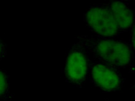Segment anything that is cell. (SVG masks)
<instances>
[{
  "instance_id": "obj_1",
  "label": "cell",
  "mask_w": 135,
  "mask_h": 101,
  "mask_svg": "<svg viewBox=\"0 0 135 101\" xmlns=\"http://www.w3.org/2000/svg\"><path fill=\"white\" fill-rule=\"evenodd\" d=\"M75 39L82 43L93 59L118 69L133 66L134 53L129 43L124 40L87 34L76 36Z\"/></svg>"
},
{
  "instance_id": "obj_2",
  "label": "cell",
  "mask_w": 135,
  "mask_h": 101,
  "mask_svg": "<svg viewBox=\"0 0 135 101\" xmlns=\"http://www.w3.org/2000/svg\"><path fill=\"white\" fill-rule=\"evenodd\" d=\"M91 59L84 45L75 39L67 53L64 70L65 79L74 87L81 88L89 79Z\"/></svg>"
},
{
  "instance_id": "obj_3",
  "label": "cell",
  "mask_w": 135,
  "mask_h": 101,
  "mask_svg": "<svg viewBox=\"0 0 135 101\" xmlns=\"http://www.w3.org/2000/svg\"><path fill=\"white\" fill-rule=\"evenodd\" d=\"M83 21L86 27L95 36L116 38L121 34L106 3L90 5L85 12Z\"/></svg>"
},
{
  "instance_id": "obj_4",
  "label": "cell",
  "mask_w": 135,
  "mask_h": 101,
  "mask_svg": "<svg viewBox=\"0 0 135 101\" xmlns=\"http://www.w3.org/2000/svg\"><path fill=\"white\" fill-rule=\"evenodd\" d=\"M89 79L93 86L104 92L120 91L124 84V78L118 69L95 59H91Z\"/></svg>"
},
{
  "instance_id": "obj_5",
  "label": "cell",
  "mask_w": 135,
  "mask_h": 101,
  "mask_svg": "<svg viewBox=\"0 0 135 101\" xmlns=\"http://www.w3.org/2000/svg\"><path fill=\"white\" fill-rule=\"evenodd\" d=\"M108 5L114 20L121 33L129 30L135 23L134 11L125 1L122 0H109Z\"/></svg>"
},
{
  "instance_id": "obj_6",
  "label": "cell",
  "mask_w": 135,
  "mask_h": 101,
  "mask_svg": "<svg viewBox=\"0 0 135 101\" xmlns=\"http://www.w3.org/2000/svg\"><path fill=\"white\" fill-rule=\"evenodd\" d=\"M0 98L3 101L11 100L13 96L10 92L9 77L5 70L1 69L0 72Z\"/></svg>"
},
{
  "instance_id": "obj_7",
  "label": "cell",
  "mask_w": 135,
  "mask_h": 101,
  "mask_svg": "<svg viewBox=\"0 0 135 101\" xmlns=\"http://www.w3.org/2000/svg\"><path fill=\"white\" fill-rule=\"evenodd\" d=\"M129 45L133 52L135 53V23L131 29L130 39H129Z\"/></svg>"
},
{
  "instance_id": "obj_8",
  "label": "cell",
  "mask_w": 135,
  "mask_h": 101,
  "mask_svg": "<svg viewBox=\"0 0 135 101\" xmlns=\"http://www.w3.org/2000/svg\"><path fill=\"white\" fill-rule=\"evenodd\" d=\"M131 89H134V90H135V82L132 85H131Z\"/></svg>"
},
{
  "instance_id": "obj_9",
  "label": "cell",
  "mask_w": 135,
  "mask_h": 101,
  "mask_svg": "<svg viewBox=\"0 0 135 101\" xmlns=\"http://www.w3.org/2000/svg\"><path fill=\"white\" fill-rule=\"evenodd\" d=\"M122 1H125V2H126V1H135V0H122Z\"/></svg>"
},
{
  "instance_id": "obj_10",
  "label": "cell",
  "mask_w": 135,
  "mask_h": 101,
  "mask_svg": "<svg viewBox=\"0 0 135 101\" xmlns=\"http://www.w3.org/2000/svg\"><path fill=\"white\" fill-rule=\"evenodd\" d=\"M134 16H135V8H134Z\"/></svg>"
}]
</instances>
